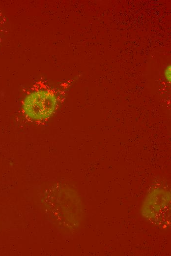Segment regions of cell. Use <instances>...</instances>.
<instances>
[{
  "instance_id": "obj_2",
  "label": "cell",
  "mask_w": 171,
  "mask_h": 256,
  "mask_svg": "<svg viewBox=\"0 0 171 256\" xmlns=\"http://www.w3.org/2000/svg\"><path fill=\"white\" fill-rule=\"evenodd\" d=\"M171 65H168L165 68L164 71V74L165 78L168 81H171Z\"/></svg>"
},
{
  "instance_id": "obj_1",
  "label": "cell",
  "mask_w": 171,
  "mask_h": 256,
  "mask_svg": "<svg viewBox=\"0 0 171 256\" xmlns=\"http://www.w3.org/2000/svg\"><path fill=\"white\" fill-rule=\"evenodd\" d=\"M61 93L45 80L35 82L27 91L22 102V113L28 122L46 124L56 113L61 102Z\"/></svg>"
}]
</instances>
